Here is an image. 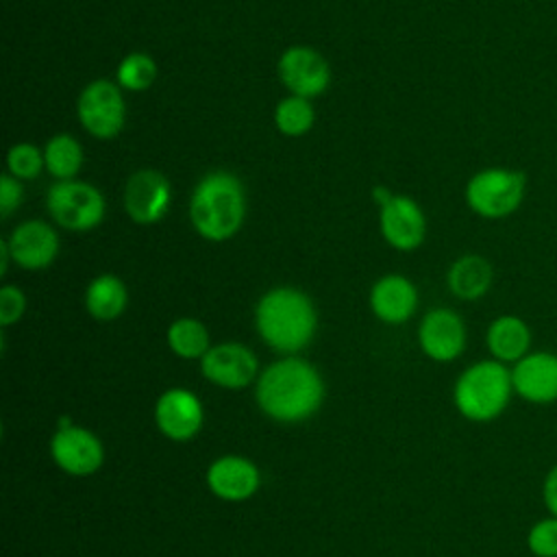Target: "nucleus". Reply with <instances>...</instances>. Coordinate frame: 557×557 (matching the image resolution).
<instances>
[{"instance_id":"nucleus-24","label":"nucleus","mask_w":557,"mask_h":557,"mask_svg":"<svg viewBox=\"0 0 557 557\" xmlns=\"http://www.w3.org/2000/svg\"><path fill=\"white\" fill-rule=\"evenodd\" d=\"M315 122V111L309 98L287 96L274 109V124L278 133L287 137H300L311 131Z\"/></svg>"},{"instance_id":"nucleus-21","label":"nucleus","mask_w":557,"mask_h":557,"mask_svg":"<svg viewBox=\"0 0 557 557\" xmlns=\"http://www.w3.org/2000/svg\"><path fill=\"white\" fill-rule=\"evenodd\" d=\"M126 285L115 274H100L85 289V307L89 315L100 322H111L120 318L126 309Z\"/></svg>"},{"instance_id":"nucleus-9","label":"nucleus","mask_w":557,"mask_h":557,"mask_svg":"<svg viewBox=\"0 0 557 557\" xmlns=\"http://www.w3.org/2000/svg\"><path fill=\"white\" fill-rule=\"evenodd\" d=\"M278 78L292 96L315 98L331 83L326 59L307 46H292L278 59Z\"/></svg>"},{"instance_id":"nucleus-13","label":"nucleus","mask_w":557,"mask_h":557,"mask_svg":"<svg viewBox=\"0 0 557 557\" xmlns=\"http://www.w3.org/2000/svg\"><path fill=\"white\" fill-rule=\"evenodd\" d=\"M379 228L392 248L413 250L424 242L426 220L413 198L394 194L389 202L379 207Z\"/></svg>"},{"instance_id":"nucleus-19","label":"nucleus","mask_w":557,"mask_h":557,"mask_svg":"<svg viewBox=\"0 0 557 557\" xmlns=\"http://www.w3.org/2000/svg\"><path fill=\"white\" fill-rule=\"evenodd\" d=\"M531 342H533L531 326L520 315H513V313H503L494 318L485 333V346L492 359L509 368L531 352Z\"/></svg>"},{"instance_id":"nucleus-8","label":"nucleus","mask_w":557,"mask_h":557,"mask_svg":"<svg viewBox=\"0 0 557 557\" xmlns=\"http://www.w3.org/2000/svg\"><path fill=\"white\" fill-rule=\"evenodd\" d=\"M50 455L54 463L72 476H89L98 472L104 461L102 442L89 429L70 424L65 418L50 440Z\"/></svg>"},{"instance_id":"nucleus-10","label":"nucleus","mask_w":557,"mask_h":557,"mask_svg":"<svg viewBox=\"0 0 557 557\" xmlns=\"http://www.w3.org/2000/svg\"><path fill=\"white\" fill-rule=\"evenodd\" d=\"M124 209L137 224H154L163 220L170 209V181L157 170H137L124 185Z\"/></svg>"},{"instance_id":"nucleus-3","label":"nucleus","mask_w":557,"mask_h":557,"mask_svg":"<svg viewBox=\"0 0 557 557\" xmlns=\"http://www.w3.org/2000/svg\"><path fill=\"white\" fill-rule=\"evenodd\" d=\"M246 194L242 181L224 170L205 174L189 198V220L209 242L231 239L244 224Z\"/></svg>"},{"instance_id":"nucleus-6","label":"nucleus","mask_w":557,"mask_h":557,"mask_svg":"<svg viewBox=\"0 0 557 557\" xmlns=\"http://www.w3.org/2000/svg\"><path fill=\"white\" fill-rule=\"evenodd\" d=\"M46 209L52 220L67 231L96 228L107 211L104 196L87 181H57L46 191Z\"/></svg>"},{"instance_id":"nucleus-4","label":"nucleus","mask_w":557,"mask_h":557,"mask_svg":"<svg viewBox=\"0 0 557 557\" xmlns=\"http://www.w3.org/2000/svg\"><path fill=\"white\" fill-rule=\"evenodd\" d=\"M511 394L509 366L496 359H481L459 374L453 400L463 418L472 422H492L507 409Z\"/></svg>"},{"instance_id":"nucleus-32","label":"nucleus","mask_w":557,"mask_h":557,"mask_svg":"<svg viewBox=\"0 0 557 557\" xmlns=\"http://www.w3.org/2000/svg\"><path fill=\"white\" fill-rule=\"evenodd\" d=\"M9 259H11V252H9V244L7 239H0V276L7 274V265H9Z\"/></svg>"},{"instance_id":"nucleus-23","label":"nucleus","mask_w":557,"mask_h":557,"mask_svg":"<svg viewBox=\"0 0 557 557\" xmlns=\"http://www.w3.org/2000/svg\"><path fill=\"white\" fill-rule=\"evenodd\" d=\"M168 346L181 359H202L211 348L207 326L196 318H178L168 326Z\"/></svg>"},{"instance_id":"nucleus-25","label":"nucleus","mask_w":557,"mask_h":557,"mask_svg":"<svg viewBox=\"0 0 557 557\" xmlns=\"http://www.w3.org/2000/svg\"><path fill=\"white\" fill-rule=\"evenodd\" d=\"M115 81L122 89L144 91L157 81V63L146 52H131L120 61L115 70Z\"/></svg>"},{"instance_id":"nucleus-31","label":"nucleus","mask_w":557,"mask_h":557,"mask_svg":"<svg viewBox=\"0 0 557 557\" xmlns=\"http://www.w3.org/2000/svg\"><path fill=\"white\" fill-rule=\"evenodd\" d=\"M392 196H394V194H392L387 187H383V185H374V189H372V198H374V202H376L379 207H383L385 202H389Z\"/></svg>"},{"instance_id":"nucleus-26","label":"nucleus","mask_w":557,"mask_h":557,"mask_svg":"<svg viewBox=\"0 0 557 557\" xmlns=\"http://www.w3.org/2000/svg\"><path fill=\"white\" fill-rule=\"evenodd\" d=\"M44 168H46L44 152L35 144L20 141V144H13L7 152V170L11 176L20 181H30L39 176Z\"/></svg>"},{"instance_id":"nucleus-30","label":"nucleus","mask_w":557,"mask_h":557,"mask_svg":"<svg viewBox=\"0 0 557 557\" xmlns=\"http://www.w3.org/2000/svg\"><path fill=\"white\" fill-rule=\"evenodd\" d=\"M542 503L550 516L557 518V463L548 468L542 481Z\"/></svg>"},{"instance_id":"nucleus-29","label":"nucleus","mask_w":557,"mask_h":557,"mask_svg":"<svg viewBox=\"0 0 557 557\" xmlns=\"http://www.w3.org/2000/svg\"><path fill=\"white\" fill-rule=\"evenodd\" d=\"M24 198V187L20 183V178L11 176L9 172L0 176V215L9 218Z\"/></svg>"},{"instance_id":"nucleus-1","label":"nucleus","mask_w":557,"mask_h":557,"mask_svg":"<svg viewBox=\"0 0 557 557\" xmlns=\"http://www.w3.org/2000/svg\"><path fill=\"white\" fill-rule=\"evenodd\" d=\"M255 396L265 416L278 422H300L322 405L324 383L309 361L283 357L259 374Z\"/></svg>"},{"instance_id":"nucleus-2","label":"nucleus","mask_w":557,"mask_h":557,"mask_svg":"<svg viewBox=\"0 0 557 557\" xmlns=\"http://www.w3.org/2000/svg\"><path fill=\"white\" fill-rule=\"evenodd\" d=\"M255 326L276 352L294 355L315 335L318 315L311 298L289 285L268 289L255 307Z\"/></svg>"},{"instance_id":"nucleus-11","label":"nucleus","mask_w":557,"mask_h":557,"mask_svg":"<svg viewBox=\"0 0 557 557\" xmlns=\"http://www.w3.org/2000/svg\"><path fill=\"white\" fill-rule=\"evenodd\" d=\"M200 372L218 387L239 389L257 379L259 361L255 352L237 342L211 346L200 359Z\"/></svg>"},{"instance_id":"nucleus-28","label":"nucleus","mask_w":557,"mask_h":557,"mask_svg":"<svg viewBox=\"0 0 557 557\" xmlns=\"http://www.w3.org/2000/svg\"><path fill=\"white\" fill-rule=\"evenodd\" d=\"M26 311V296L15 285H4L0 289V324L11 326L15 324Z\"/></svg>"},{"instance_id":"nucleus-15","label":"nucleus","mask_w":557,"mask_h":557,"mask_svg":"<svg viewBox=\"0 0 557 557\" xmlns=\"http://www.w3.org/2000/svg\"><path fill=\"white\" fill-rule=\"evenodd\" d=\"M202 405L198 396L183 387H172L163 392L154 407V422L159 431L174 442L191 440L202 426Z\"/></svg>"},{"instance_id":"nucleus-14","label":"nucleus","mask_w":557,"mask_h":557,"mask_svg":"<svg viewBox=\"0 0 557 557\" xmlns=\"http://www.w3.org/2000/svg\"><path fill=\"white\" fill-rule=\"evenodd\" d=\"M418 342L429 359L453 361L466 348V324L453 309H431L420 322Z\"/></svg>"},{"instance_id":"nucleus-12","label":"nucleus","mask_w":557,"mask_h":557,"mask_svg":"<svg viewBox=\"0 0 557 557\" xmlns=\"http://www.w3.org/2000/svg\"><path fill=\"white\" fill-rule=\"evenodd\" d=\"M509 370L516 396L531 405L557 403V352L531 350Z\"/></svg>"},{"instance_id":"nucleus-7","label":"nucleus","mask_w":557,"mask_h":557,"mask_svg":"<svg viewBox=\"0 0 557 557\" xmlns=\"http://www.w3.org/2000/svg\"><path fill=\"white\" fill-rule=\"evenodd\" d=\"M76 113L81 126L89 135L98 139H111L120 135L126 120V104L120 85L104 78L91 81L78 96Z\"/></svg>"},{"instance_id":"nucleus-5","label":"nucleus","mask_w":557,"mask_h":557,"mask_svg":"<svg viewBox=\"0 0 557 557\" xmlns=\"http://www.w3.org/2000/svg\"><path fill=\"white\" fill-rule=\"evenodd\" d=\"M527 194V176L513 168H485L466 183V205L485 220L516 213Z\"/></svg>"},{"instance_id":"nucleus-27","label":"nucleus","mask_w":557,"mask_h":557,"mask_svg":"<svg viewBox=\"0 0 557 557\" xmlns=\"http://www.w3.org/2000/svg\"><path fill=\"white\" fill-rule=\"evenodd\" d=\"M527 548L535 557H557V518L544 516L535 520L527 533Z\"/></svg>"},{"instance_id":"nucleus-16","label":"nucleus","mask_w":557,"mask_h":557,"mask_svg":"<svg viewBox=\"0 0 557 557\" xmlns=\"http://www.w3.org/2000/svg\"><path fill=\"white\" fill-rule=\"evenodd\" d=\"M11 259L24 270H44L59 255V235L46 220H26L17 224L9 239Z\"/></svg>"},{"instance_id":"nucleus-17","label":"nucleus","mask_w":557,"mask_h":557,"mask_svg":"<svg viewBox=\"0 0 557 557\" xmlns=\"http://www.w3.org/2000/svg\"><path fill=\"white\" fill-rule=\"evenodd\" d=\"M259 470L250 459L226 455L215 459L207 470L209 490L222 500H246L259 487Z\"/></svg>"},{"instance_id":"nucleus-22","label":"nucleus","mask_w":557,"mask_h":557,"mask_svg":"<svg viewBox=\"0 0 557 557\" xmlns=\"http://www.w3.org/2000/svg\"><path fill=\"white\" fill-rule=\"evenodd\" d=\"M83 146L67 133H59L50 137L44 146V161L46 170L57 178V181H70L78 174L83 165Z\"/></svg>"},{"instance_id":"nucleus-18","label":"nucleus","mask_w":557,"mask_h":557,"mask_svg":"<svg viewBox=\"0 0 557 557\" xmlns=\"http://www.w3.org/2000/svg\"><path fill=\"white\" fill-rule=\"evenodd\" d=\"M370 307L381 322L403 324L416 313L418 289L400 274L381 276L370 289Z\"/></svg>"},{"instance_id":"nucleus-20","label":"nucleus","mask_w":557,"mask_h":557,"mask_svg":"<svg viewBox=\"0 0 557 557\" xmlns=\"http://www.w3.org/2000/svg\"><path fill=\"white\" fill-rule=\"evenodd\" d=\"M492 281H494L492 263L485 257L474 252H468L455 259L446 272L448 289L461 300H476L485 296L492 287Z\"/></svg>"}]
</instances>
